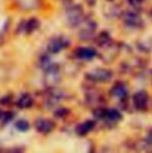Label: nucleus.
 Instances as JSON below:
<instances>
[{"instance_id": "0eeeda50", "label": "nucleus", "mask_w": 152, "mask_h": 153, "mask_svg": "<svg viewBox=\"0 0 152 153\" xmlns=\"http://www.w3.org/2000/svg\"><path fill=\"white\" fill-rule=\"evenodd\" d=\"M112 94H113L114 96H118L120 99H124L127 95V88L122 83H116L113 87V89H112Z\"/></svg>"}, {"instance_id": "1a4fd4ad", "label": "nucleus", "mask_w": 152, "mask_h": 153, "mask_svg": "<svg viewBox=\"0 0 152 153\" xmlns=\"http://www.w3.org/2000/svg\"><path fill=\"white\" fill-rule=\"evenodd\" d=\"M17 106L20 107V108H29V107H31V106H32V97H31L29 94L23 95V96L18 100Z\"/></svg>"}, {"instance_id": "6e6552de", "label": "nucleus", "mask_w": 152, "mask_h": 153, "mask_svg": "<svg viewBox=\"0 0 152 153\" xmlns=\"http://www.w3.org/2000/svg\"><path fill=\"white\" fill-rule=\"evenodd\" d=\"M81 10L82 8H80V7L72 10V13L69 14V20L72 22L73 25H77L78 23H81V20H82V11Z\"/></svg>"}, {"instance_id": "ddd939ff", "label": "nucleus", "mask_w": 152, "mask_h": 153, "mask_svg": "<svg viewBox=\"0 0 152 153\" xmlns=\"http://www.w3.org/2000/svg\"><path fill=\"white\" fill-rule=\"evenodd\" d=\"M12 117H13L12 113H6V114H5V116H4V122H7V121H10Z\"/></svg>"}, {"instance_id": "9b49d317", "label": "nucleus", "mask_w": 152, "mask_h": 153, "mask_svg": "<svg viewBox=\"0 0 152 153\" xmlns=\"http://www.w3.org/2000/svg\"><path fill=\"white\" fill-rule=\"evenodd\" d=\"M38 26H39V22H38L36 18H32L31 20H29V22L26 23L25 29H26L28 32H32V31H35V30L37 29Z\"/></svg>"}, {"instance_id": "2eb2a0df", "label": "nucleus", "mask_w": 152, "mask_h": 153, "mask_svg": "<svg viewBox=\"0 0 152 153\" xmlns=\"http://www.w3.org/2000/svg\"><path fill=\"white\" fill-rule=\"evenodd\" d=\"M149 140H150V141L152 143V132L150 133V135H149Z\"/></svg>"}, {"instance_id": "f8f14e48", "label": "nucleus", "mask_w": 152, "mask_h": 153, "mask_svg": "<svg viewBox=\"0 0 152 153\" xmlns=\"http://www.w3.org/2000/svg\"><path fill=\"white\" fill-rule=\"evenodd\" d=\"M16 127L19 131H28L29 129V122L26 120H19V121H17Z\"/></svg>"}, {"instance_id": "20e7f679", "label": "nucleus", "mask_w": 152, "mask_h": 153, "mask_svg": "<svg viewBox=\"0 0 152 153\" xmlns=\"http://www.w3.org/2000/svg\"><path fill=\"white\" fill-rule=\"evenodd\" d=\"M75 55L81 59H92L96 56V50L93 48H78L75 51Z\"/></svg>"}, {"instance_id": "f257e3e1", "label": "nucleus", "mask_w": 152, "mask_h": 153, "mask_svg": "<svg viewBox=\"0 0 152 153\" xmlns=\"http://www.w3.org/2000/svg\"><path fill=\"white\" fill-rule=\"evenodd\" d=\"M68 45H69V40L66 37H56V38L50 40V43L48 45V49H49L50 52L56 53V52H60L61 50L66 49Z\"/></svg>"}, {"instance_id": "f03ea898", "label": "nucleus", "mask_w": 152, "mask_h": 153, "mask_svg": "<svg viewBox=\"0 0 152 153\" xmlns=\"http://www.w3.org/2000/svg\"><path fill=\"white\" fill-rule=\"evenodd\" d=\"M112 71L110 70H106V69H98V70H94L92 71L90 74H88V77L90 79H94V81H100V82H106V81H110L112 78Z\"/></svg>"}, {"instance_id": "423d86ee", "label": "nucleus", "mask_w": 152, "mask_h": 153, "mask_svg": "<svg viewBox=\"0 0 152 153\" xmlns=\"http://www.w3.org/2000/svg\"><path fill=\"white\" fill-rule=\"evenodd\" d=\"M94 126H95L94 121H86V122H83L76 127V133L78 135H86L87 133H89L94 128Z\"/></svg>"}, {"instance_id": "7ed1b4c3", "label": "nucleus", "mask_w": 152, "mask_h": 153, "mask_svg": "<svg viewBox=\"0 0 152 153\" xmlns=\"http://www.w3.org/2000/svg\"><path fill=\"white\" fill-rule=\"evenodd\" d=\"M148 100H149V97H148V94L145 91H139V93H137L133 96V103H134L136 108L137 109H140V111H143V109L146 108Z\"/></svg>"}, {"instance_id": "dca6fc26", "label": "nucleus", "mask_w": 152, "mask_h": 153, "mask_svg": "<svg viewBox=\"0 0 152 153\" xmlns=\"http://www.w3.org/2000/svg\"><path fill=\"white\" fill-rule=\"evenodd\" d=\"M0 115H1V112H0Z\"/></svg>"}, {"instance_id": "39448f33", "label": "nucleus", "mask_w": 152, "mask_h": 153, "mask_svg": "<svg viewBox=\"0 0 152 153\" xmlns=\"http://www.w3.org/2000/svg\"><path fill=\"white\" fill-rule=\"evenodd\" d=\"M54 122L48 119H39L36 121V128L40 133H49L54 129Z\"/></svg>"}, {"instance_id": "9d476101", "label": "nucleus", "mask_w": 152, "mask_h": 153, "mask_svg": "<svg viewBox=\"0 0 152 153\" xmlns=\"http://www.w3.org/2000/svg\"><path fill=\"white\" fill-rule=\"evenodd\" d=\"M104 117H107L110 120H114L115 121V120L121 119V115H120V113L116 109H107V111H105Z\"/></svg>"}, {"instance_id": "4468645a", "label": "nucleus", "mask_w": 152, "mask_h": 153, "mask_svg": "<svg viewBox=\"0 0 152 153\" xmlns=\"http://www.w3.org/2000/svg\"><path fill=\"white\" fill-rule=\"evenodd\" d=\"M127 1H130V2H132V4H138V2H142L143 0H127Z\"/></svg>"}]
</instances>
